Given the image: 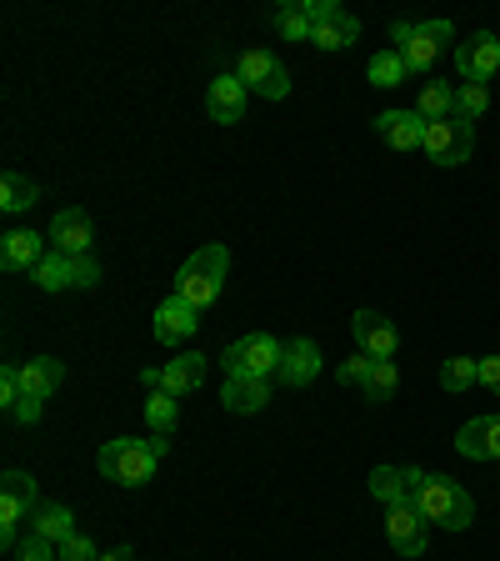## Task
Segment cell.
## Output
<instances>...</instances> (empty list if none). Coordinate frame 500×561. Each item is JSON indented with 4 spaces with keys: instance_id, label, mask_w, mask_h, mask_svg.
I'll use <instances>...</instances> for the list:
<instances>
[{
    "instance_id": "obj_25",
    "label": "cell",
    "mask_w": 500,
    "mask_h": 561,
    "mask_svg": "<svg viewBox=\"0 0 500 561\" xmlns=\"http://www.w3.org/2000/svg\"><path fill=\"white\" fill-rule=\"evenodd\" d=\"M371 496L385 506L410 502V471L406 467H375L371 471Z\"/></svg>"
},
{
    "instance_id": "obj_32",
    "label": "cell",
    "mask_w": 500,
    "mask_h": 561,
    "mask_svg": "<svg viewBox=\"0 0 500 561\" xmlns=\"http://www.w3.org/2000/svg\"><path fill=\"white\" fill-rule=\"evenodd\" d=\"M361 391H365V401H375V407L396 397V391H400V371H396V362H375V366H371V381H365Z\"/></svg>"
},
{
    "instance_id": "obj_28",
    "label": "cell",
    "mask_w": 500,
    "mask_h": 561,
    "mask_svg": "<svg viewBox=\"0 0 500 561\" xmlns=\"http://www.w3.org/2000/svg\"><path fill=\"white\" fill-rule=\"evenodd\" d=\"M470 386H480V356H445L441 391H470Z\"/></svg>"
},
{
    "instance_id": "obj_3",
    "label": "cell",
    "mask_w": 500,
    "mask_h": 561,
    "mask_svg": "<svg viewBox=\"0 0 500 561\" xmlns=\"http://www.w3.org/2000/svg\"><path fill=\"white\" fill-rule=\"evenodd\" d=\"M225 276H231V245L210 241L200 251H190V261L175 271V296H186L196 311H206L216 296H221Z\"/></svg>"
},
{
    "instance_id": "obj_34",
    "label": "cell",
    "mask_w": 500,
    "mask_h": 561,
    "mask_svg": "<svg viewBox=\"0 0 500 561\" xmlns=\"http://www.w3.org/2000/svg\"><path fill=\"white\" fill-rule=\"evenodd\" d=\"M371 366H375V356L356 351V356H346V362L336 366V381L340 386H365V381H371Z\"/></svg>"
},
{
    "instance_id": "obj_30",
    "label": "cell",
    "mask_w": 500,
    "mask_h": 561,
    "mask_svg": "<svg viewBox=\"0 0 500 561\" xmlns=\"http://www.w3.org/2000/svg\"><path fill=\"white\" fill-rule=\"evenodd\" d=\"M175 401L181 397H171V391H151V397H146V421H151L155 436L175 432V421H181V407H175Z\"/></svg>"
},
{
    "instance_id": "obj_7",
    "label": "cell",
    "mask_w": 500,
    "mask_h": 561,
    "mask_svg": "<svg viewBox=\"0 0 500 561\" xmlns=\"http://www.w3.org/2000/svg\"><path fill=\"white\" fill-rule=\"evenodd\" d=\"M235 76L245 81V91L266 95V101H286V95H291V70H286V60L270 56V50H260V46L241 50V60H235Z\"/></svg>"
},
{
    "instance_id": "obj_35",
    "label": "cell",
    "mask_w": 500,
    "mask_h": 561,
    "mask_svg": "<svg viewBox=\"0 0 500 561\" xmlns=\"http://www.w3.org/2000/svg\"><path fill=\"white\" fill-rule=\"evenodd\" d=\"M15 561H60V547L56 541H46V537H25L21 547H15Z\"/></svg>"
},
{
    "instance_id": "obj_12",
    "label": "cell",
    "mask_w": 500,
    "mask_h": 561,
    "mask_svg": "<svg viewBox=\"0 0 500 561\" xmlns=\"http://www.w3.org/2000/svg\"><path fill=\"white\" fill-rule=\"evenodd\" d=\"M350 331H356V346L365 351V356H375V362H396V351H400V331L385 321L381 311H356L350 316Z\"/></svg>"
},
{
    "instance_id": "obj_1",
    "label": "cell",
    "mask_w": 500,
    "mask_h": 561,
    "mask_svg": "<svg viewBox=\"0 0 500 561\" xmlns=\"http://www.w3.org/2000/svg\"><path fill=\"white\" fill-rule=\"evenodd\" d=\"M406 471H410V502H416V512L431 526L466 531L476 522V502H470V491L461 481H451L445 471H420V467H406Z\"/></svg>"
},
{
    "instance_id": "obj_39",
    "label": "cell",
    "mask_w": 500,
    "mask_h": 561,
    "mask_svg": "<svg viewBox=\"0 0 500 561\" xmlns=\"http://www.w3.org/2000/svg\"><path fill=\"white\" fill-rule=\"evenodd\" d=\"M480 386L500 397V356H480Z\"/></svg>"
},
{
    "instance_id": "obj_18",
    "label": "cell",
    "mask_w": 500,
    "mask_h": 561,
    "mask_svg": "<svg viewBox=\"0 0 500 561\" xmlns=\"http://www.w3.org/2000/svg\"><path fill=\"white\" fill-rule=\"evenodd\" d=\"M46 241H50V236H35V231H5V236H0V266H5V271H35L40 261L50 256Z\"/></svg>"
},
{
    "instance_id": "obj_19",
    "label": "cell",
    "mask_w": 500,
    "mask_h": 561,
    "mask_svg": "<svg viewBox=\"0 0 500 561\" xmlns=\"http://www.w3.org/2000/svg\"><path fill=\"white\" fill-rule=\"evenodd\" d=\"M221 401H225V411H235V416H256L260 407L270 401V381L266 376H225V386H221Z\"/></svg>"
},
{
    "instance_id": "obj_10",
    "label": "cell",
    "mask_w": 500,
    "mask_h": 561,
    "mask_svg": "<svg viewBox=\"0 0 500 561\" xmlns=\"http://www.w3.org/2000/svg\"><path fill=\"white\" fill-rule=\"evenodd\" d=\"M95 245V221L91 210L81 206H66L50 216V251H66V256H91Z\"/></svg>"
},
{
    "instance_id": "obj_9",
    "label": "cell",
    "mask_w": 500,
    "mask_h": 561,
    "mask_svg": "<svg viewBox=\"0 0 500 561\" xmlns=\"http://www.w3.org/2000/svg\"><path fill=\"white\" fill-rule=\"evenodd\" d=\"M151 331H155V341H161V346H186V341L200 331V311L186 301V296L171 291L161 306H155Z\"/></svg>"
},
{
    "instance_id": "obj_40",
    "label": "cell",
    "mask_w": 500,
    "mask_h": 561,
    "mask_svg": "<svg viewBox=\"0 0 500 561\" xmlns=\"http://www.w3.org/2000/svg\"><path fill=\"white\" fill-rule=\"evenodd\" d=\"M11 416L21 421V426H35V421H40V401H35V397H21V407H15Z\"/></svg>"
},
{
    "instance_id": "obj_33",
    "label": "cell",
    "mask_w": 500,
    "mask_h": 561,
    "mask_svg": "<svg viewBox=\"0 0 500 561\" xmlns=\"http://www.w3.org/2000/svg\"><path fill=\"white\" fill-rule=\"evenodd\" d=\"M486 105H490V85L466 81V85H461V91H455V116H461V121H470V126H476V121L486 116Z\"/></svg>"
},
{
    "instance_id": "obj_20",
    "label": "cell",
    "mask_w": 500,
    "mask_h": 561,
    "mask_svg": "<svg viewBox=\"0 0 500 561\" xmlns=\"http://www.w3.org/2000/svg\"><path fill=\"white\" fill-rule=\"evenodd\" d=\"M60 381H66V362H56V356H31V362H21V391L35 401H46L60 391Z\"/></svg>"
},
{
    "instance_id": "obj_23",
    "label": "cell",
    "mask_w": 500,
    "mask_h": 561,
    "mask_svg": "<svg viewBox=\"0 0 500 561\" xmlns=\"http://www.w3.org/2000/svg\"><path fill=\"white\" fill-rule=\"evenodd\" d=\"M31 531L60 547V541L75 537V512H70V506H60V502H40V506L31 512Z\"/></svg>"
},
{
    "instance_id": "obj_22",
    "label": "cell",
    "mask_w": 500,
    "mask_h": 561,
    "mask_svg": "<svg viewBox=\"0 0 500 561\" xmlns=\"http://www.w3.org/2000/svg\"><path fill=\"white\" fill-rule=\"evenodd\" d=\"M206 356L200 351H186V356H175V362H165L161 371H165V386L161 391H171V397H190L200 381H206Z\"/></svg>"
},
{
    "instance_id": "obj_24",
    "label": "cell",
    "mask_w": 500,
    "mask_h": 561,
    "mask_svg": "<svg viewBox=\"0 0 500 561\" xmlns=\"http://www.w3.org/2000/svg\"><path fill=\"white\" fill-rule=\"evenodd\" d=\"M276 31H280V41L311 46L315 21H311V11H305V0H280V5H276Z\"/></svg>"
},
{
    "instance_id": "obj_14",
    "label": "cell",
    "mask_w": 500,
    "mask_h": 561,
    "mask_svg": "<svg viewBox=\"0 0 500 561\" xmlns=\"http://www.w3.org/2000/svg\"><path fill=\"white\" fill-rule=\"evenodd\" d=\"M245 101H251L245 81L235 70H225V76H216L206 91V116L216 121V126H235V121H245Z\"/></svg>"
},
{
    "instance_id": "obj_43",
    "label": "cell",
    "mask_w": 500,
    "mask_h": 561,
    "mask_svg": "<svg viewBox=\"0 0 500 561\" xmlns=\"http://www.w3.org/2000/svg\"><path fill=\"white\" fill-rule=\"evenodd\" d=\"M101 561H136V547H116V551H101Z\"/></svg>"
},
{
    "instance_id": "obj_6",
    "label": "cell",
    "mask_w": 500,
    "mask_h": 561,
    "mask_svg": "<svg viewBox=\"0 0 500 561\" xmlns=\"http://www.w3.org/2000/svg\"><path fill=\"white\" fill-rule=\"evenodd\" d=\"M420 151L431 156L435 165H466L470 151H476V126L461 116H445V121H426V146Z\"/></svg>"
},
{
    "instance_id": "obj_16",
    "label": "cell",
    "mask_w": 500,
    "mask_h": 561,
    "mask_svg": "<svg viewBox=\"0 0 500 561\" xmlns=\"http://www.w3.org/2000/svg\"><path fill=\"white\" fill-rule=\"evenodd\" d=\"M455 451L466 461H500V416H470L455 432Z\"/></svg>"
},
{
    "instance_id": "obj_13",
    "label": "cell",
    "mask_w": 500,
    "mask_h": 561,
    "mask_svg": "<svg viewBox=\"0 0 500 561\" xmlns=\"http://www.w3.org/2000/svg\"><path fill=\"white\" fill-rule=\"evenodd\" d=\"M455 70H461L466 81L486 85L490 76L500 70V35L496 31H476L470 41H461V46H455Z\"/></svg>"
},
{
    "instance_id": "obj_27",
    "label": "cell",
    "mask_w": 500,
    "mask_h": 561,
    "mask_svg": "<svg viewBox=\"0 0 500 561\" xmlns=\"http://www.w3.org/2000/svg\"><path fill=\"white\" fill-rule=\"evenodd\" d=\"M35 201H40V186H35L31 175H21V171L0 175V210H31Z\"/></svg>"
},
{
    "instance_id": "obj_21",
    "label": "cell",
    "mask_w": 500,
    "mask_h": 561,
    "mask_svg": "<svg viewBox=\"0 0 500 561\" xmlns=\"http://www.w3.org/2000/svg\"><path fill=\"white\" fill-rule=\"evenodd\" d=\"M356 41H361V21H356L346 5H336V11L315 25V35H311L315 50H346V46H356Z\"/></svg>"
},
{
    "instance_id": "obj_26",
    "label": "cell",
    "mask_w": 500,
    "mask_h": 561,
    "mask_svg": "<svg viewBox=\"0 0 500 561\" xmlns=\"http://www.w3.org/2000/svg\"><path fill=\"white\" fill-rule=\"evenodd\" d=\"M406 76H410V66H406V56H400V50H375V56L365 60V81L381 85V91L400 85Z\"/></svg>"
},
{
    "instance_id": "obj_41",
    "label": "cell",
    "mask_w": 500,
    "mask_h": 561,
    "mask_svg": "<svg viewBox=\"0 0 500 561\" xmlns=\"http://www.w3.org/2000/svg\"><path fill=\"white\" fill-rule=\"evenodd\" d=\"M410 31H416V21H396V25H391V50H406Z\"/></svg>"
},
{
    "instance_id": "obj_31",
    "label": "cell",
    "mask_w": 500,
    "mask_h": 561,
    "mask_svg": "<svg viewBox=\"0 0 500 561\" xmlns=\"http://www.w3.org/2000/svg\"><path fill=\"white\" fill-rule=\"evenodd\" d=\"M31 280L40 286V291H50V296L66 291V286H70V256H66V251H50V256L31 271Z\"/></svg>"
},
{
    "instance_id": "obj_4",
    "label": "cell",
    "mask_w": 500,
    "mask_h": 561,
    "mask_svg": "<svg viewBox=\"0 0 500 561\" xmlns=\"http://www.w3.org/2000/svg\"><path fill=\"white\" fill-rule=\"evenodd\" d=\"M40 506V486L31 471L11 467L0 477V547H21V522Z\"/></svg>"
},
{
    "instance_id": "obj_36",
    "label": "cell",
    "mask_w": 500,
    "mask_h": 561,
    "mask_svg": "<svg viewBox=\"0 0 500 561\" xmlns=\"http://www.w3.org/2000/svg\"><path fill=\"white\" fill-rule=\"evenodd\" d=\"M95 280H101V261L95 256H70V286H75V291H91Z\"/></svg>"
},
{
    "instance_id": "obj_37",
    "label": "cell",
    "mask_w": 500,
    "mask_h": 561,
    "mask_svg": "<svg viewBox=\"0 0 500 561\" xmlns=\"http://www.w3.org/2000/svg\"><path fill=\"white\" fill-rule=\"evenodd\" d=\"M60 561H101V547L85 531H75L70 541H60Z\"/></svg>"
},
{
    "instance_id": "obj_38",
    "label": "cell",
    "mask_w": 500,
    "mask_h": 561,
    "mask_svg": "<svg viewBox=\"0 0 500 561\" xmlns=\"http://www.w3.org/2000/svg\"><path fill=\"white\" fill-rule=\"evenodd\" d=\"M21 397H25L21 391V366H0V407L15 411L21 407Z\"/></svg>"
},
{
    "instance_id": "obj_5",
    "label": "cell",
    "mask_w": 500,
    "mask_h": 561,
    "mask_svg": "<svg viewBox=\"0 0 500 561\" xmlns=\"http://www.w3.org/2000/svg\"><path fill=\"white\" fill-rule=\"evenodd\" d=\"M280 356H286V341H276L270 331H251V336L225 346V376L241 371V376H266L270 381V371H280Z\"/></svg>"
},
{
    "instance_id": "obj_42",
    "label": "cell",
    "mask_w": 500,
    "mask_h": 561,
    "mask_svg": "<svg viewBox=\"0 0 500 561\" xmlns=\"http://www.w3.org/2000/svg\"><path fill=\"white\" fill-rule=\"evenodd\" d=\"M140 386H146V391H161L165 371H161V366H146V371H140Z\"/></svg>"
},
{
    "instance_id": "obj_17",
    "label": "cell",
    "mask_w": 500,
    "mask_h": 561,
    "mask_svg": "<svg viewBox=\"0 0 500 561\" xmlns=\"http://www.w3.org/2000/svg\"><path fill=\"white\" fill-rule=\"evenodd\" d=\"M315 376H321V346H315L311 336L286 341V356H280L276 381L280 386H311Z\"/></svg>"
},
{
    "instance_id": "obj_8",
    "label": "cell",
    "mask_w": 500,
    "mask_h": 561,
    "mask_svg": "<svg viewBox=\"0 0 500 561\" xmlns=\"http://www.w3.org/2000/svg\"><path fill=\"white\" fill-rule=\"evenodd\" d=\"M385 541H391L400 557H426V547H431V522L416 512V502L385 506Z\"/></svg>"
},
{
    "instance_id": "obj_11",
    "label": "cell",
    "mask_w": 500,
    "mask_h": 561,
    "mask_svg": "<svg viewBox=\"0 0 500 561\" xmlns=\"http://www.w3.org/2000/svg\"><path fill=\"white\" fill-rule=\"evenodd\" d=\"M445 41H455V25L451 21H416L406 50H400V56H406V66H410V76H426V70L441 60Z\"/></svg>"
},
{
    "instance_id": "obj_2",
    "label": "cell",
    "mask_w": 500,
    "mask_h": 561,
    "mask_svg": "<svg viewBox=\"0 0 500 561\" xmlns=\"http://www.w3.org/2000/svg\"><path fill=\"white\" fill-rule=\"evenodd\" d=\"M171 442H136V436H116V442H105L95 451V467H101L105 481H116V486H146L161 467V456Z\"/></svg>"
},
{
    "instance_id": "obj_15",
    "label": "cell",
    "mask_w": 500,
    "mask_h": 561,
    "mask_svg": "<svg viewBox=\"0 0 500 561\" xmlns=\"http://www.w3.org/2000/svg\"><path fill=\"white\" fill-rule=\"evenodd\" d=\"M375 136H381L391 151H420V146H426V116H420V111H381V116H375Z\"/></svg>"
},
{
    "instance_id": "obj_29",
    "label": "cell",
    "mask_w": 500,
    "mask_h": 561,
    "mask_svg": "<svg viewBox=\"0 0 500 561\" xmlns=\"http://www.w3.org/2000/svg\"><path fill=\"white\" fill-rule=\"evenodd\" d=\"M416 111H420L426 121H445V116H455V91H451L445 81H426V85H420Z\"/></svg>"
}]
</instances>
